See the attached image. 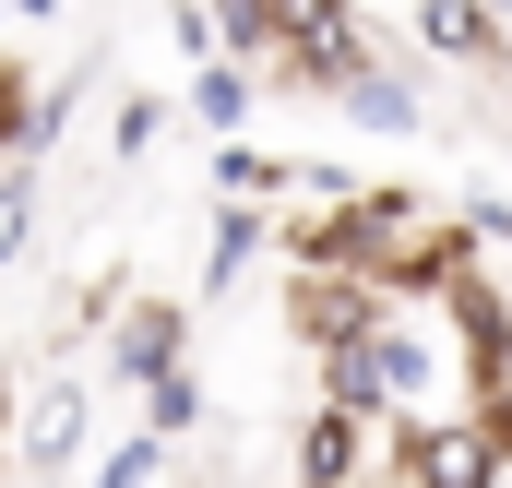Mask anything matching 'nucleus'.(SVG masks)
Returning a JSON list of instances; mask_svg holds the SVG:
<instances>
[{
    "label": "nucleus",
    "instance_id": "obj_1",
    "mask_svg": "<svg viewBox=\"0 0 512 488\" xmlns=\"http://www.w3.org/2000/svg\"><path fill=\"white\" fill-rule=\"evenodd\" d=\"M441 215L417 203V191H358V203H334V215H298L286 227V262L298 274H370V286H393L405 274V250L429 239Z\"/></svg>",
    "mask_w": 512,
    "mask_h": 488
},
{
    "label": "nucleus",
    "instance_id": "obj_2",
    "mask_svg": "<svg viewBox=\"0 0 512 488\" xmlns=\"http://www.w3.org/2000/svg\"><path fill=\"white\" fill-rule=\"evenodd\" d=\"M286 72L346 96V84L370 72V24H358V0H286Z\"/></svg>",
    "mask_w": 512,
    "mask_h": 488
},
{
    "label": "nucleus",
    "instance_id": "obj_3",
    "mask_svg": "<svg viewBox=\"0 0 512 488\" xmlns=\"http://www.w3.org/2000/svg\"><path fill=\"white\" fill-rule=\"evenodd\" d=\"M286 310H298V334L334 358V346H370V334L393 322V286H370V274H298Z\"/></svg>",
    "mask_w": 512,
    "mask_h": 488
},
{
    "label": "nucleus",
    "instance_id": "obj_4",
    "mask_svg": "<svg viewBox=\"0 0 512 488\" xmlns=\"http://www.w3.org/2000/svg\"><path fill=\"white\" fill-rule=\"evenodd\" d=\"M393 465H405V488H489V417L477 405L465 417H417L393 441Z\"/></svg>",
    "mask_w": 512,
    "mask_h": 488
},
{
    "label": "nucleus",
    "instance_id": "obj_5",
    "mask_svg": "<svg viewBox=\"0 0 512 488\" xmlns=\"http://www.w3.org/2000/svg\"><path fill=\"white\" fill-rule=\"evenodd\" d=\"M441 310H453V358H465V381H477V405L512 393V298L489 286V274H465Z\"/></svg>",
    "mask_w": 512,
    "mask_h": 488
},
{
    "label": "nucleus",
    "instance_id": "obj_6",
    "mask_svg": "<svg viewBox=\"0 0 512 488\" xmlns=\"http://www.w3.org/2000/svg\"><path fill=\"white\" fill-rule=\"evenodd\" d=\"M179 334H191V310H179V298H131L120 322H108V381L155 393V381L179 369Z\"/></svg>",
    "mask_w": 512,
    "mask_h": 488
},
{
    "label": "nucleus",
    "instance_id": "obj_7",
    "mask_svg": "<svg viewBox=\"0 0 512 488\" xmlns=\"http://www.w3.org/2000/svg\"><path fill=\"white\" fill-rule=\"evenodd\" d=\"M322 405H334V417H358V429H370V417H393L382 334H370V346H334V358H322Z\"/></svg>",
    "mask_w": 512,
    "mask_h": 488
},
{
    "label": "nucleus",
    "instance_id": "obj_8",
    "mask_svg": "<svg viewBox=\"0 0 512 488\" xmlns=\"http://www.w3.org/2000/svg\"><path fill=\"white\" fill-rule=\"evenodd\" d=\"M417 48L429 60H489L501 48V0H417Z\"/></svg>",
    "mask_w": 512,
    "mask_h": 488
},
{
    "label": "nucleus",
    "instance_id": "obj_9",
    "mask_svg": "<svg viewBox=\"0 0 512 488\" xmlns=\"http://www.w3.org/2000/svg\"><path fill=\"white\" fill-rule=\"evenodd\" d=\"M262 239H274V227H262V203H227V191H215V239H203V298H227V286H239V274L262 262Z\"/></svg>",
    "mask_w": 512,
    "mask_h": 488
},
{
    "label": "nucleus",
    "instance_id": "obj_10",
    "mask_svg": "<svg viewBox=\"0 0 512 488\" xmlns=\"http://www.w3.org/2000/svg\"><path fill=\"white\" fill-rule=\"evenodd\" d=\"M215 48L239 60V72H286V0H215Z\"/></svg>",
    "mask_w": 512,
    "mask_h": 488
},
{
    "label": "nucleus",
    "instance_id": "obj_11",
    "mask_svg": "<svg viewBox=\"0 0 512 488\" xmlns=\"http://www.w3.org/2000/svg\"><path fill=\"white\" fill-rule=\"evenodd\" d=\"M84 453V381H48L24 405V465H72Z\"/></svg>",
    "mask_w": 512,
    "mask_h": 488
},
{
    "label": "nucleus",
    "instance_id": "obj_12",
    "mask_svg": "<svg viewBox=\"0 0 512 488\" xmlns=\"http://www.w3.org/2000/svg\"><path fill=\"white\" fill-rule=\"evenodd\" d=\"M298 488H358V417L322 405V417L298 429Z\"/></svg>",
    "mask_w": 512,
    "mask_h": 488
},
{
    "label": "nucleus",
    "instance_id": "obj_13",
    "mask_svg": "<svg viewBox=\"0 0 512 488\" xmlns=\"http://www.w3.org/2000/svg\"><path fill=\"white\" fill-rule=\"evenodd\" d=\"M346 120H370V131H429V120H417V84H405V72H382V60L346 84Z\"/></svg>",
    "mask_w": 512,
    "mask_h": 488
},
{
    "label": "nucleus",
    "instance_id": "obj_14",
    "mask_svg": "<svg viewBox=\"0 0 512 488\" xmlns=\"http://www.w3.org/2000/svg\"><path fill=\"white\" fill-rule=\"evenodd\" d=\"M191 120L215 131V143H239V120H251V72H239V60H215V72H191Z\"/></svg>",
    "mask_w": 512,
    "mask_h": 488
},
{
    "label": "nucleus",
    "instance_id": "obj_15",
    "mask_svg": "<svg viewBox=\"0 0 512 488\" xmlns=\"http://www.w3.org/2000/svg\"><path fill=\"white\" fill-rule=\"evenodd\" d=\"M286 167H298V155H262V143H227V155H215L227 203H286Z\"/></svg>",
    "mask_w": 512,
    "mask_h": 488
},
{
    "label": "nucleus",
    "instance_id": "obj_16",
    "mask_svg": "<svg viewBox=\"0 0 512 488\" xmlns=\"http://www.w3.org/2000/svg\"><path fill=\"white\" fill-rule=\"evenodd\" d=\"M155 465H167V441H155V429H131V441L96 453V477H84V488H155Z\"/></svg>",
    "mask_w": 512,
    "mask_h": 488
},
{
    "label": "nucleus",
    "instance_id": "obj_17",
    "mask_svg": "<svg viewBox=\"0 0 512 488\" xmlns=\"http://www.w3.org/2000/svg\"><path fill=\"white\" fill-rule=\"evenodd\" d=\"M191 417H203V381H191V369H167V381L143 393V429H155V441H179Z\"/></svg>",
    "mask_w": 512,
    "mask_h": 488
},
{
    "label": "nucleus",
    "instance_id": "obj_18",
    "mask_svg": "<svg viewBox=\"0 0 512 488\" xmlns=\"http://www.w3.org/2000/svg\"><path fill=\"white\" fill-rule=\"evenodd\" d=\"M36 239V167H0V262H24Z\"/></svg>",
    "mask_w": 512,
    "mask_h": 488
},
{
    "label": "nucleus",
    "instance_id": "obj_19",
    "mask_svg": "<svg viewBox=\"0 0 512 488\" xmlns=\"http://www.w3.org/2000/svg\"><path fill=\"white\" fill-rule=\"evenodd\" d=\"M155 131H167V96H131V108H120V131H108V143H120V155H155Z\"/></svg>",
    "mask_w": 512,
    "mask_h": 488
},
{
    "label": "nucleus",
    "instance_id": "obj_20",
    "mask_svg": "<svg viewBox=\"0 0 512 488\" xmlns=\"http://www.w3.org/2000/svg\"><path fill=\"white\" fill-rule=\"evenodd\" d=\"M0 441H24V393L12 381H0Z\"/></svg>",
    "mask_w": 512,
    "mask_h": 488
},
{
    "label": "nucleus",
    "instance_id": "obj_21",
    "mask_svg": "<svg viewBox=\"0 0 512 488\" xmlns=\"http://www.w3.org/2000/svg\"><path fill=\"white\" fill-rule=\"evenodd\" d=\"M12 12H24V24H48V12H60V0H12Z\"/></svg>",
    "mask_w": 512,
    "mask_h": 488
},
{
    "label": "nucleus",
    "instance_id": "obj_22",
    "mask_svg": "<svg viewBox=\"0 0 512 488\" xmlns=\"http://www.w3.org/2000/svg\"><path fill=\"white\" fill-rule=\"evenodd\" d=\"M0 488H12V477H0Z\"/></svg>",
    "mask_w": 512,
    "mask_h": 488
}]
</instances>
